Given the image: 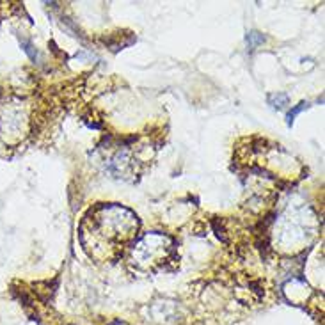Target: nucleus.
<instances>
[{
    "label": "nucleus",
    "mask_w": 325,
    "mask_h": 325,
    "mask_svg": "<svg viewBox=\"0 0 325 325\" xmlns=\"http://www.w3.org/2000/svg\"><path fill=\"white\" fill-rule=\"evenodd\" d=\"M93 219L85 217L84 222H91V227H82V238L91 237V242H84V247L94 244V249H108L110 252L123 251V245L132 240L137 231V217L130 210L121 206H102L94 210Z\"/></svg>",
    "instance_id": "obj_1"
}]
</instances>
